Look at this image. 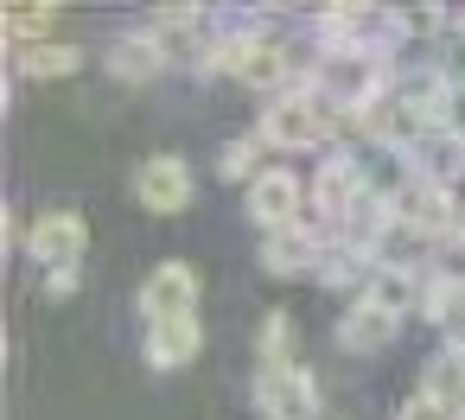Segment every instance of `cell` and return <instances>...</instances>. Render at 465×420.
<instances>
[{
	"instance_id": "30bf717a",
	"label": "cell",
	"mask_w": 465,
	"mask_h": 420,
	"mask_svg": "<svg viewBox=\"0 0 465 420\" xmlns=\"http://www.w3.org/2000/svg\"><path fill=\"white\" fill-rule=\"evenodd\" d=\"M312 204H319L325 217H344V223H351V210L363 204V172H357L351 160H325V172H319V185H312Z\"/></svg>"
},
{
	"instance_id": "4316f807",
	"label": "cell",
	"mask_w": 465,
	"mask_h": 420,
	"mask_svg": "<svg viewBox=\"0 0 465 420\" xmlns=\"http://www.w3.org/2000/svg\"><path fill=\"white\" fill-rule=\"evenodd\" d=\"M452 420H465V414H452Z\"/></svg>"
},
{
	"instance_id": "ac0fdd59",
	"label": "cell",
	"mask_w": 465,
	"mask_h": 420,
	"mask_svg": "<svg viewBox=\"0 0 465 420\" xmlns=\"http://www.w3.org/2000/svg\"><path fill=\"white\" fill-rule=\"evenodd\" d=\"M77 64H84L77 45H26V58H20L26 77H71Z\"/></svg>"
},
{
	"instance_id": "52a82bcc",
	"label": "cell",
	"mask_w": 465,
	"mask_h": 420,
	"mask_svg": "<svg viewBox=\"0 0 465 420\" xmlns=\"http://www.w3.org/2000/svg\"><path fill=\"white\" fill-rule=\"evenodd\" d=\"M370 83H376V58H370L363 45H344V52H331V58L319 64V90H325L331 103H344V109H363Z\"/></svg>"
},
{
	"instance_id": "5bb4252c",
	"label": "cell",
	"mask_w": 465,
	"mask_h": 420,
	"mask_svg": "<svg viewBox=\"0 0 465 420\" xmlns=\"http://www.w3.org/2000/svg\"><path fill=\"white\" fill-rule=\"evenodd\" d=\"M160 45L147 39V33H134V39H122L115 52H109V71L122 77V83H147V77H160Z\"/></svg>"
},
{
	"instance_id": "2e32d148",
	"label": "cell",
	"mask_w": 465,
	"mask_h": 420,
	"mask_svg": "<svg viewBox=\"0 0 465 420\" xmlns=\"http://www.w3.org/2000/svg\"><path fill=\"white\" fill-rule=\"evenodd\" d=\"M370 299H376L382 312H395V318L414 312V274H408L401 261H382V268L370 274Z\"/></svg>"
},
{
	"instance_id": "8992f818",
	"label": "cell",
	"mask_w": 465,
	"mask_h": 420,
	"mask_svg": "<svg viewBox=\"0 0 465 420\" xmlns=\"http://www.w3.org/2000/svg\"><path fill=\"white\" fill-rule=\"evenodd\" d=\"M300 198H306V191H300V179H293V172H281V166L249 179V217H255L268 236L300 223Z\"/></svg>"
},
{
	"instance_id": "d4e9b609",
	"label": "cell",
	"mask_w": 465,
	"mask_h": 420,
	"mask_svg": "<svg viewBox=\"0 0 465 420\" xmlns=\"http://www.w3.org/2000/svg\"><path fill=\"white\" fill-rule=\"evenodd\" d=\"M77 287V268H58V274H45V293L58 299V293H71Z\"/></svg>"
},
{
	"instance_id": "9a60e30c",
	"label": "cell",
	"mask_w": 465,
	"mask_h": 420,
	"mask_svg": "<svg viewBox=\"0 0 465 420\" xmlns=\"http://www.w3.org/2000/svg\"><path fill=\"white\" fill-rule=\"evenodd\" d=\"M414 160H420V179H427V185H446V179L465 166V134H427V141L414 147Z\"/></svg>"
},
{
	"instance_id": "e0dca14e",
	"label": "cell",
	"mask_w": 465,
	"mask_h": 420,
	"mask_svg": "<svg viewBox=\"0 0 465 420\" xmlns=\"http://www.w3.org/2000/svg\"><path fill=\"white\" fill-rule=\"evenodd\" d=\"M147 39L160 45V58H192L198 52V20L179 7V14H160L153 26H147Z\"/></svg>"
},
{
	"instance_id": "7a4b0ae2",
	"label": "cell",
	"mask_w": 465,
	"mask_h": 420,
	"mask_svg": "<svg viewBox=\"0 0 465 420\" xmlns=\"http://www.w3.org/2000/svg\"><path fill=\"white\" fill-rule=\"evenodd\" d=\"M312 401H319V388H312V376H306L300 363H268V369H255V407H262L268 420H306Z\"/></svg>"
},
{
	"instance_id": "9c48e42d",
	"label": "cell",
	"mask_w": 465,
	"mask_h": 420,
	"mask_svg": "<svg viewBox=\"0 0 465 420\" xmlns=\"http://www.w3.org/2000/svg\"><path fill=\"white\" fill-rule=\"evenodd\" d=\"M395 325H401V318H395V312H382V306L363 293V299L338 318V344H344V350H382V344L395 337Z\"/></svg>"
},
{
	"instance_id": "603a6c76",
	"label": "cell",
	"mask_w": 465,
	"mask_h": 420,
	"mask_svg": "<svg viewBox=\"0 0 465 420\" xmlns=\"http://www.w3.org/2000/svg\"><path fill=\"white\" fill-rule=\"evenodd\" d=\"M395 420H452V414H446V407H440V401H433V395H408V401H401V414H395Z\"/></svg>"
},
{
	"instance_id": "ba28073f",
	"label": "cell",
	"mask_w": 465,
	"mask_h": 420,
	"mask_svg": "<svg viewBox=\"0 0 465 420\" xmlns=\"http://www.w3.org/2000/svg\"><path fill=\"white\" fill-rule=\"evenodd\" d=\"M389 210H395V223L401 230H414V236H433V230H446V191L440 185H427V179H414V185H401L395 198H389Z\"/></svg>"
},
{
	"instance_id": "3957f363",
	"label": "cell",
	"mask_w": 465,
	"mask_h": 420,
	"mask_svg": "<svg viewBox=\"0 0 465 420\" xmlns=\"http://www.w3.org/2000/svg\"><path fill=\"white\" fill-rule=\"evenodd\" d=\"M134 198H141V210L179 217V210L192 204V166H185L179 153H153V160H141V172H134Z\"/></svg>"
},
{
	"instance_id": "44dd1931",
	"label": "cell",
	"mask_w": 465,
	"mask_h": 420,
	"mask_svg": "<svg viewBox=\"0 0 465 420\" xmlns=\"http://www.w3.org/2000/svg\"><path fill=\"white\" fill-rule=\"evenodd\" d=\"M440 26H446V20H440L433 7H420V14H401V20H395V33H408V39H427V33H440Z\"/></svg>"
},
{
	"instance_id": "7c38bea8",
	"label": "cell",
	"mask_w": 465,
	"mask_h": 420,
	"mask_svg": "<svg viewBox=\"0 0 465 420\" xmlns=\"http://www.w3.org/2000/svg\"><path fill=\"white\" fill-rule=\"evenodd\" d=\"M319 255H325V242H319V230H312V223L274 230V236L262 242V261H268L274 274H293V268H306V261H319Z\"/></svg>"
},
{
	"instance_id": "8fae6325",
	"label": "cell",
	"mask_w": 465,
	"mask_h": 420,
	"mask_svg": "<svg viewBox=\"0 0 465 420\" xmlns=\"http://www.w3.org/2000/svg\"><path fill=\"white\" fill-rule=\"evenodd\" d=\"M198 344H204V331H198V318H173V325H147V363H153V369H185V363L198 357Z\"/></svg>"
},
{
	"instance_id": "cb8c5ba5",
	"label": "cell",
	"mask_w": 465,
	"mask_h": 420,
	"mask_svg": "<svg viewBox=\"0 0 465 420\" xmlns=\"http://www.w3.org/2000/svg\"><path fill=\"white\" fill-rule=\"evenodd\" d=\"M446 77L465 83V26H452V52H446Z\"/></svg>"
},
{
	"instance_id": "d6986e66",
	"label": "cell",
	"mask_w": 465,
	"mask_h": 420,
	"mask_svg": "<svg viewBox=\"0 0 465 420\" xmlns=\"http://www.w3.org/2000/svg\"><path fill=\"white\" fill-rule=\"evenodd\" d=\"M255 357H262V369H268V363H293V318H287V312H268V318H262Z\"/></svg>"
},
{
	"instance_id": "5b68a950",
	"label": "cell",
	"mask_w": 465,
	"mask_h": 420,
	"mask_svg": "<svg viewBox=\"0 0 465 420\" xmlns=\"http://www.w3.org/2000/svg\"><path fill=\"white\" fill-rule=\"evenodd\" d=\"M84 242H90V230H84L77 210H45V217L33 223V236H26V249H33V261H45V274L77 268V261H84Z\"/></svg>"
},
{
	"instance_id": "6da1fadb",
	"label": "cell",
	"mask_w": 465,
	"mask_h": 420,
	"mask_svg": "<svg viewBox=\"0 0 465 420\" xmlns=\"http://www.w3.org/2000/svg\"><path fill=\"white\" fill-rule=\"evenodd\" d=\"M141 312L147 325H173V318H198V274L185 261H160L141 280Z\"/></svg>"
},
{
	"instance_id": "484cf974",
	"label": "cell",
	"mask_w": 465,
	"mask_h": 420,
	"mask_svg": "<svg viewBox=\"0 0 465 420\" xmlns=\"http://www.w3.org/2000/svg\"><path fill=\"white\" fill-rule=\"evenodd\" d=\"M459 236H465V210H459Z\"/></svg>"
},
{
	"instance_id": "ffe728a7",
	"label": "cell",
	"mask_w": 465,
	"mask_h": 420,
	"mask_svg": "<svg viewBox=\"0 0 465 420\" xmlns=\"http://www.w3.org/2000/svg\"><path fill=\"white\" fill-rule=\"evenodd\" d=\"M45 26H52V7H14V14H7V33H14V39H33V33H45Z\"/></svg>"
},
{
	"instance_id": "4fadbf2b",
	"label": "cell",
	"mask_w": 465,
	"mask_h": 420,
	"mask_svg": "<svg viewBox=\"0 0 465 420\" xmlns=\"http://www.w3.org/2000/svg\"><path fill=\"white\" fill-rule=\"evenodd\" d=\"M420 395H433L446 414H465V357H459V350L433 357V363H427V382H420Z\"/></svg>"
},
{
	"instance_id": "277c9868",
	"label": "cell",
	"mask_w": 465,
	"mask_h": 420,
	"mask_svg": "<svg viewBox=\"0 0 465 420\" xmlns=\"http://www.w3.org/2000/svg\"><path fill=\"white\" fill-rule=\"evenodd\" d=\"M255 141H268V147H312V141H325V109L312 96H281L274 109H262Z\"/></svg>"
},
{
	"instance_id": "7402d4cb",
	"label": "cell",
	"mask_w": 465,
	"mask_h": 420,
	"mask_svg": "<svg viewBox=\"0 0 465 420\" xmlns=\"http://www.w3.org/2000/svg\"><path fill=\"white\" fill-rule=\"evenodd\" d=\"M255 147H262V141H230V147H223V172L242 179V172L255 166Z\"/></svg>"
}]
</instances>
